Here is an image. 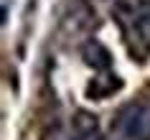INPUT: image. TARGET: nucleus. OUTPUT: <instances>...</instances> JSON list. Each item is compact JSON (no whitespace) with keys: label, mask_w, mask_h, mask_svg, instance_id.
<instances>
[{"label":"nucleus","mask_w":150,"mask_h":140,"mask_svg":"<svg viewBox=\"0 0 150 140\" xmlns=\"http://www.w3.org/2000/svg\"><path fill=\"white\" fill-rule=\"evenodd\" d=\"M81 59L87 66L97 71V74H102V71H112V54L110 48L104 46L102 41L97 38H89L84 46H81Z\"/></svg>","instance_id":"5"},{"label":"nucleus","mask_w":150,"mask_h":140,"mask_svg":"<svg viewBox=\"0 0 150 140\" xmlns=\"http://www.w3.org/2000/svg\"><path fill=\"white\" fill-rule=\"evenodd\" d=\"M54 140H74V138H66V135H56Z\"/></svg>","instance_id":"8"},{"label":"nucleus","mask_w":150,"mask_h":140,"mask_svg":"<svg viewBox=\"0 0 150 140\" xmlns=\"http://www.w3.org/2000/svg\"><path fill=\"white\" fill-rule=\"evenodd\" d=\"M71 132H74V140H107L99 130V120L97 115L87 112V109H79L71 117Z\"/></svg>","instance_id":"6"},{"label":"nucleus","mask_w":150,"mask_h":140,"mask_svg":"<svg viewBox=\"0 0 150 140\" xmlns=\"http://www.w3.org/2000/svg\"><path fill=\"white\" fill-rule=\"evenodd\" d=\"M122 89V79L115 74V71H102V74H97L87 87V97L89 99H107L112 97L115 92Z\"/></svg>","instance_id":"7"},{"label":"nucleus","mask_w":150,"mask_h":140,"mask_svg":"<svg viewBox=\"0 0 150 140\" xmlns=\"http://www.w3.org/2000/svg\"><path fill=\"white\" fill-rule=\"evenodd\" d=\"M112 132L120 140H150V104L127 102L112 117Z\"/></svg>","instance_id":"1"},{"label":"nucleus","mask_w":150,"mask_h":140,"mask_svg":"<svg viewBox=\"0 0 150 140\" xmlns=\"http://www.w3.org/2000/svg\"><path fill=\"white\" fill-rule=\"evenodd\" d=\"M125 43L130 48V56L137 61H145L150 56V13L145 18H140L135 26H130L127 31H122Z\"/></svg>","instance_id":"3"},{"label":"nucleus","mask_w":150,"mask_h":140,"mask_svg":"<svg viewBox=\"0 0 150 140\" xmlns=\"http://www.w3.org/2000/svg\"><path fill=\"white\" fill-rule=\"evenodd\" d=\"M59 13H61L59 26L66 36H84L97 23V13L87 0H64Z\"/></svg>","instance_id":"2"},{"label":"nucleus","mask_w":150,"mask_h":140,"mask_svg":"<svg viewBox=\"0 0 150 140\" xmlns=\"http://www.w3.org/2000/svg\"><path fill=\"white\" fill-rule=\"evenodd\" d=\"M148 13H150V0H115V8H112V16L122 31L135 26Z\"/></svg>","instance_id":"4"}]
</instances>
